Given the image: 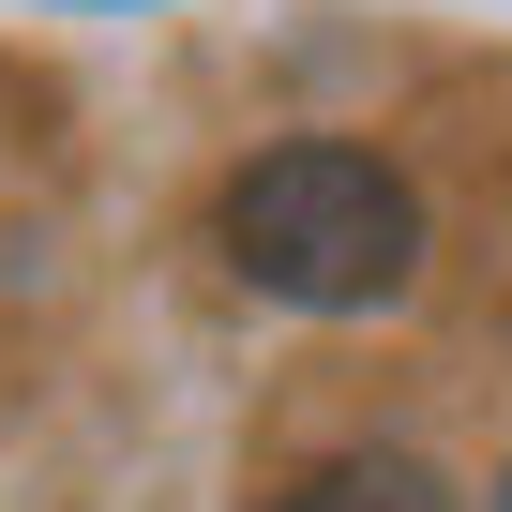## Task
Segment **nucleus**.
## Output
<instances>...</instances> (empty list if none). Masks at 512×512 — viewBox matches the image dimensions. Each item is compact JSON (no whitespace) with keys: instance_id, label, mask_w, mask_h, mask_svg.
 <instances>
[{"instance_id":"nucleus-1","label":"nucleus","mask_w":512,"mask_h":512,"mask_svg":"<svg viewBox=\"0 0 512 512\" xmlns=\"http://www.w3.org/2000/svg\"><path fill=\"white\" fill-rule=\"evenodd\" d=\"M211 226H226V272L256 302H287V317H377L422 272V196L362 136H272L226 181Z\"/></svg>"},{"instance_id":"nucleus-2","label":"nucleus","mask_w":512,"mask_h":512,"mask_svg":"<svg viewBox=\"0 0 512 512\" xmlns=\"http://www.w3.org/2000/svg\"><path fill=\"white\" fill-rule=\"evenodd\" d=\"M272 512H467V497H452V467H422V452H332V467H302Z\"/></svg>"},{"instance_id":"nucleus-3","label":"nucleus","mask_w":512,"mask_h":512,"mask_svg":"<svg viewBox=\"0 0 512 512\" xmlns=\"http://www.w3.org/2000/svg\"><path fill=\"white\" fill-rule=\"evenodd\" d=\"M497 512H512V482H497Z\"/></svg>"}]
</instances>
